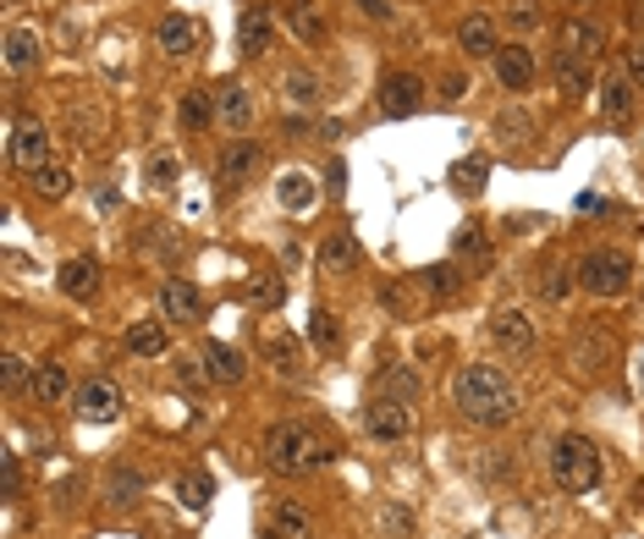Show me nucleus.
<instances>
[{
	"mask_svg": "<svg viewBox=\"0 0 644 539\" xmlns=\"http://www.w3.org/2000/svg\"><path fill=\"white\" fill-rule=\"evenodd\" d=\"M326 188H331V193H348V166H342V160L331 166V182H326Z\"/></svg>",
	"mask_w": 644,
	"mask_h": 539,
	"instance_id": "864d4df0",
	"label": "nucleus"
},
{
	"mask_svg": "<svg viewBox=\"0 0 644 539\" xmlns=\"http://www.w3.org/2000/svg\"><path fill=\"white\" fill-rule=\"evenodd\" d=\"M507 23H512V29H534V23H540V0H512V7H507Z\"/></svg>",
	"mask_w": 644,
	"mask_h": 539,
	"instance_id": "49530a36",
	"label": "nucleus"
},
{
	"mask_svg": "<svg viewBox=\"0 0 644 539\" xmlns=\"http://www.w3.org/2000/svg\"><path fill=\"white\" fill-rule=\"evenodd\" d=\"M281 23H286V34H292L297 45H326V40H331V29H326V18H319L314 0H286V7H281Z\"/></svg>",
	"mask_w": 644,
	"mask_h": 539,
	"instance_id": "f3484780",
	"label": "nucleus"
},
{
	"mask_svg": "<svg viewBox=\"0 0 644 539\" xmlns=\"http://www.w3.org/2000/svg\"><path fill=\"white\" fill-rule=\"evenodd\" d=\"M138 495H144V473L116 462V468L105 473V501H111V506H133Z\"/></svg>",
	"mask_w": 644,
	"mask_h": 539,
	"instance_id": "f704fd0d",
	"label": "nucleus"
},
{
	"mask_svg": "<svg viewBox=\"0 0 644 539\" xmlns=\"http://www.w3.org/2000/svg\"><path fill=\"white\" fill-rule=\"evenodd\" d=\"M259 166H264L259 138H231V144L215 155V182H221V188H242V182L259 177Z\"/></svg>",
	"mask_w": 644,
	"mask_h": 539,
	"instance_id": "423d86ee",
	"label": "nucleus"
},
{
	"mask_svg": "<svg viewBox=\"0 0 644 539\" xmlns=\"http://www.w3.org/2000/svg\"><path fill=\"white\" fill-rule=\"evenodd\" d=\"M622 67H628L633 83H644V45H628V50H622Z\"/></svg>",
	"mask_w": 644,
	"mask_h": 539,
	"instance_id": "8fccbe9b",
	"label": "nucleus"
},
{
	"mask_svg": "<svg viewBox=\"0 0 644 539\" xmlns=\"http://www.w3.org/2000/svg\"><path fill=\"white\" fill-rule=\"evenodd\" d=\"M425 380L408 369V363H381L375 369V396H392V402H419Z\"/></svg>",
	"mask_w": 644,
	"mask_h": 539,
	"instance_id": "b1692460",
	"label": "nucleus"
},
{
	"mask_svg": "<svg viewBox=\"0 0 644 539\" xmlns=\"http://www.w3.org/2000/svg\"><path fill=\"white\" fill-rule=\"evenodd\" d=\"M215 116H221V127L248 133V127H253V94H248L242 83H221V89H215Z\"/></svg>",
	"mask_w": 644,
	"mask_h": 539,
	"instance_id": "4be33fe9",
	"label": "nucleus"
},
{
	"mask_svg": "<svg viewBox=\"0 0 644 539\" xmlns=\"http://www.w3.org/2000/svg\"><path fill=\"white\" fill-rule=\"evenodd\" d=\"M72 413H78L83 424H116V418H122V391H116L111 380H89V385L72 391Z\"/></svg>",
	"mask_w": 644,
	"mask_h": 539,
	"instance_id": "1a4fd4ad",
	"label": "nucleus"
},
{
	"mask_svg": "<svg viewBox=\"0 0 644 539\" xmlns=\"http://www.w3.org/2000/svg\"><path fill=\"white\" fill-rule=\"evenodd\" d=\"M275 40V7H264V0H248L242 18H237V56L259 61Z\"/></svg>",
	"mask_w": 644,
	"mask_h": 539,
	"instance_id": "0eeeda50",
	"label": "nucleus"
},
{
	"mask_svg": "<svg viewBox=\"0 0 644 539\" xmlns=\"http://www.w3.org/2000/svg\"><path fill=\"white\" fill-rule=\"evenodd\" d=\"M308 127H314V122H308V116H286V138H303V133H308Z\"/></svg>",
	"mask_w": 644,
	"mask_h": 539,
	"instance_id": "5fc2aeb1",
	"label": "nucleus"
},
{
	"mask_svg": "<svg viewBox=\"0 0 644 539\" xmlns=\"http://www.w3.org/2000/svg\"><path fill=\"white\" fill-rule=\"evenodd\" d=\"M611 352H617V347H611V336H600V330H578V336H573V363H578L584 374H595Z\"/></svg>",
	"mask_w": 644,
	"mask_h": 539,
	"instance_id": "2f4dec72",
	"label": "nucleus"
},
{
	"mask_svg": "<svg viewBox=\"0 0 644 539\" xmlns=\"http://www.w3.org/2000/svg\"><path fill=\"white\" fill-rule=\"evenodd\" d=\"M452 402H457V413H463L468 424H479V429H501V424H512L518 407H523L512 374L496 369V363H463V369L452 374Z\"/></svg>",
	"mask_w": 644,
	"mask_h": 539,
	"instance_id": "f257e3e1",
	"label": "nucleus"
},
{
	"mask_svg": "<svg viewBox=\"0 0 644 539\" xmlns=\"http://www.w3.org/2000/svg\"><path fill=\"white\" fill-rule=\"evenodd\" d=\"M308 341H314L319 352H326V358H337V352H342V325H337V314H331V308H314V314H308Z\"/></svg>",
	"mask_w": 644,
	"mask_h": 539,
	"instance_id": "e433bc0d",
	"label": "nucleus"
},
{
	"mask_svg": "<svg viewBox=\"0 0 644 539\" xmlns=\"http://www.w3.org/2000/svg\"><path fill=\"white\" fill-rule=\"evenodd\" d=\"M0 479H7V495H23V462H18V451L0 457Z\"/></svg>",
	"mask_w": 644,
	"mask_h": 539,
	"instance_id": "de8ad7c7",
	"label": "nucleus"
},
{
	"mask_svg": "<svg viewBox=\"0 0 644 539\" xmlns=\"http://www.w3.org/2000/svg\"><path fill=\"white\" fill-rule=\"evenodd\" d=\"M573 281H578V276H567V265H540V297H545V303H562Z\"/></svg>",
	"mask_w": 644,
	"mask_h": 539,
	"instance_id": "79ce46f5",
	"label": "nucleus"
},
{
	"mask_svg": "<svg viewBox=\"0 0 644 539\" xmlns=\"http://www.w3.org/2000/svg\"><path fill=\"white\" fill-rule=\"evenodd\" d=\"M490 67H496V83H501L507 94H529V83H534V50H529L523 40H507Z\"/></svg>",
	"mask_w": 644,
	"mask_h": 539,
	"instance_id": "9d476101",
	"label": "nucleus"
},
{
	"mask_svg": "<svg viewBox=\"0 0 644 539\" xmlns=\"http://www.w3.org/2000/svg\"><path fill=\"white\" fill-rule=\"evenodd\" d=\"M177 177H182V160L171 155V149H149V160H144V182L149 188H177Z\"/></svg>",
	"mask_w": 644,
	"mask_h": 539,
	"instance_id": "58836bf2",
	"label": "nucleus"
},
{
	"mask_svg": "<svg viewBox=\"0 0 644 539\" xmlns=\"http://www.w3.org/2000/svg\"><path fill=\"white\" fill-rule=\"evenodd\" d=\"M7 7H23V0H7Z\"/></svg>",
	"mask_w": 644,
	"mask_h": 539,
	"instance_id": "4d7b16f0",
	"label": "nucleus"
},
{
	"mask_svg": "<svg viewBox=\"0 0 644 539\" xmlns=\"http://www.w3.org/2000/svg\"><path fill=\"white\" fill-rule=\"evenodd\" d=\"M425 287H430L436 297H457V287H463V281H457V265H430V270H425Z\"/></svg>",
	"mask_w": 644,
	"mask_h": 539,
	"instance_id": "37998d69",
	"label": "nucleus"
},
{
	"mask_svg": "<svg viewBox=\"0 0 644 539\" xmlns=\"http://www.w3.org/2000/svg\"><path fill=\"white\" fill-rule=\"evenodd\" d=\"M199 358H204L199 369H204L210 385H242V380H248V358H242L237 347H226V341H204Z\"/></svg>",
	"mask_w": 644,
	"mask_h": 539,
	"instance_id": "2eb2a0df",
	"label": "nucleus"
},
{
	"mask_svg": "<svg viewBox=\"0 0 644 539\" xmlns=\"http://www.w3.org/2000/svg\"><path fill=\"white\" fill-rule=\"evenodd\" d=\"M551 484L562 495H589L600 490V446L589 435H556L551 440Z\"/></svg>",
	"mask_w": 644,
	"mask_h": 539,
	"instance_id": "7ed1b4c3",
	"label": "nucleus"
},
{
	"mask_svg": "<svg viewBox=\"0 0 644 539\" xmlns=\"http://www.w3.org/2000/svg\"><path fill=\"white\" fill-rule=\"evenodd\" d=\"M270 534H275V539H308V534H314V517L303 512V501H281Z\"/></svg>",
	"mask_w": 644,
	"mask_h": 539,
	"instance_id": "c9c22d12",
	"label": "nucleus"
},
{
	"mask_svg": "<svg viewBox=\"0 0 644 539\" xmlns=\"http://www.w3.org/2000/svg\"><path fill=\"white\" fill-rule=\"evenodd\" d=\"M562 50H573V56L595 61V56L606 50V34H600L589 18H567V23H562Z\"/></svg>",
	"mask_w": 644,
	"mask_h": 539,
	"instance_id": "c756f323",
	"label": "nucleus"
},
{
	"mask_svg": "<svg viewBox=\"0 0 644 539\" xmlns=\"http://www.w3.org/2000/svg\"><path fill=\"white\" fill-rule=\"evenodd\" d=\"M381 528L392 539H414V512L408 506H381Z\"/></svg>",
	"mask_w": 644,
	"mask_h": 539,
	"instance_id": "a18cd8bd",
	"label": "nucleus"
},
{
	"mask_svg": "<svg viewBox=\"0 0 644 539\" xmlns=\"http://www.w3.org/2000/svg\"><path fill=\"white\" fill-rule=\"evenodd\" d=\"M160 314H171L177 325H199L204 319V292L182 276H166L160 281Z\"/></svg>",
	"mask_w": 644,
	"mask_h": 539,
	"instance_id": "4468645a",
	"label": "nucleus"
},
{
	"mask_svg": "<svg viewBox=\"0 0 644 539\" xmlns=\"http://www.w3.org/2000/svg\"><path fill=\"white\" fill-rule=\"evenodd\" d=\"M457 50L463 56H490L496 61V50H501V34H496V18H485V12H468V18H457Z\"/></svg>",
	"mask_w": 644,
	"mask_h": 539,
	"instance_id": "dca6fc26",
	"label": "nucleus"
},
{
	"mask_svg": "<svg viewBox=\"0 0 644 539\" xmlns=\"http://www.w3.org/2000/svg\"><path fill=\"white\" fill-rule=\"evenodd\" d=\"M56 287H61V297H72V303H94V297H100V259H94V254H72V259L56 270Z\"/></svg>",
	"mask_w": 644,
	"mask_h": 539,
	"instance_id": "ddd939ff",
	"label": "nucleus"
},
{
	"mask_svg": "<svg viewBox=\"0 0 644 539\" xmlns=\"http://www.w3.org/2000/svg\"><path fill=\"white\" fill-rule=\"evenodd\" d=\"M275 204H281L286 215H308V210L319 204V182H314L308 171H281V177H275Z\"/></svg>",
	"mask_w": 644,
	"mask_h": 539,
	"instance_id": "6ab92c4d",
	"label": "nucleus"
},
{
	"mask_svg": "<svg viewBox=\"0 0 644 539\" xmlns=\"http://www.w3.org/2000/svg\"><path fill=\"white\" fill-rule=\"evenodd\" d=\"M155 45H160L166 56H177V61H182V56H193V50H199V23H193L188 12H166V18L155 23Z\"/></svg>",
	"mask_w": 644,
	"mask_h": 539,
	"instance_id": "a211bd4d",
	"label": "nucleus"
},
{
	"mask_svg": "<svg viewBox=\"0 0 644 539\" xmlns=\"http://www.w3.org/2000/svg\"><path fill=\"white\" fill-rule=\"evenodd\" d=\"M177 374H182V385H199L204 380V369H193V363H177Z\"/></svg>",
	"mask_w": 644,
	"mask_h": 539,
	"instance_id": "6e6d98bb",
	"label": "nucleus"
},
{
	"mask_svg": "<svg viewBox=\"0 0 644 539\" xmlns=\"http://www.w3.org/2000/svg\"><path fill=\"white\" fill-rule=\"evenodd\" d=\"M496 133H501V144H507V149H523V144L534 138V116H523V111H501V116H496Z\"/></svg>",
	"mask_w": 644,
	"mask_h": 539,
	"instance_id": "ea45409f",
	"label": "nucleus"
},
{
	"mask_svg": "<svg viewBox=\"0 0 644 539\" xmlns=\"http://www.w3.org/2000/svg\"><path fill=\"white\" fill-rule=\"evenodd\" d=\"M359 237L353 232H331L326 243H319V276H353L359 270Z\"/></svg>",
	"mask_w": 644,
	"mask_h": 539,
	"instance_id": "aec40b11",
	"label": "nucleus"
},
{
	"mask_svg": "<svg viewBox=\"0 0 644 539\" xmlns=\"http://www.w3.org/2000/svg\"><path fill=\"white\" fill-rule=\"evenodd\" d=\"M259 358H264L275 374H286V380H292V374L303 369V341H297V336H286V330H275V336H264V341H259Z\"/></svg>",
	"mask_w": 644,
	"mask_h": 539,
	"instance_id": "bb28decb",
	"label": "nucleus"
},
{
	"mask_svg": "<svg viewBox=\"0 0 644 539\" xmlns=\"http://www.w3.org/2000/svg\"><path fill=\"white\" fill-rule=\"evenodd\" d=\"M29 188H34V199H67V193H72V171L50 160V166L29 171Z\"/></svg>",
	"mask_w": 644,
	"mask_h": 539,
	"instance_id": "4c0bfd02",
	"label": "nucleus"
},
{
	"mask_svg": "<svg viewBox=\"0 0 644 539\" xmlns=\"http://www.w3.org/2000/svg\"><path fill=\"white\" fill-rule=\"evenodd\" d=\"M12 166H23V171L50 166V127L45 122L18 116V127H12Z\"/></svg>",
	"mask_w": 644,
	"mask_h": 539,
	"instance_id": "f8f14e48",
	"label": "nucleus"
},
{
	"mask_svg": "<svg viewBox=\"0 0 644 539\" xmlns=\"http://www.w3.org/2000/svg\"><path fill=\"white\" fill-rule=\"evenodd\" d=\"M447 182H452L457 193H479V188L490 182V160H485V155H463V160H452Z\"/></svg>",
	"mask_w": 644,
	"mask_h": 539,
	"instance_id": "72a5a7b5",
	"label": "nucleus"
},
{
	"mask_svg": "<svg viewBox=\"0 0 644 539\" xmlns=\"http://www.w3.org/2000/svg\"><path fill=\"white\" fill-rule=\"evenodd\" d=\"M364 435L375 446H403L414 435V402H392V396H370L364 402Z\"/></svg>",
	"mask_w": 644,
	"mask_h": 539,
	"instance_id": "39448f33",
	"label": "nucleus"
},
{
	"mask_svg": "<svg viewBox=\"0 0 644 539\" xmlns=\"http://www.w3.org/2000/svg\"><path fill=\"white\" fill-rule=\"evenodd\" d=\"M221 116H215V89H188L182 105H177V127L182 133H210Z\"/></svg>",
	"mask_w": 644,
	"mask_h": 539,
	"instance_id": "5701e85b",
	"label": "nucleus"
},
{
	"mask_svg": "<svg viewBox=\"0 0 644 539\" xmlns=\"http://www.w3.org/2000/svg\"><path fill=\"white\" fill-rule=\"evenodd\" d=\"M556 89L567 94V100H578V94H589L595 89V67L584 61V56H573V50H556Z\"/></svg>",
	"mask_w": 644,
	"mask_h": 539,
	"instance_id": "393cba45",
	"label": "nucleus"
},
{
	"mask_svg": "<svg viewBox=\"0 0 644 539\" xmlns=\"http://www.w3.org/2000/svg\"><path fill=\"white\" fill-rule=\"evenodd\" d=\"M281 297H286V287H281L275 270H259V276L248 281V303H253V308H281Z\"/></svg>",
	"mask_w": 644,
	"mask_h": 539,
	"instance_id": "a19ab883",
	"label": "nucleus"
},
{
	"mask_svg": "<svg viewBox=\"0 0 644 539\" xmlns=\"http://www.w3.org/2000/svg\"><path fill=\"white\" fill-rule=\"evenodd\" d=\"M177 490H182V506H193V512L210 506V479H204V473H182Z\"/></svg>",
	"mask_w": 644,
	"mask_h": 539,
	"instance_id": "c03bdc74",
	"label": "nucleus"
},
{
	"mask_svg": "<svg viewBox=\"0 0 644 539\" xmlns=\"http://www.w3.org/2000/svg\"><path fill=\"white\" fill-rule=\"evenodd\" d=\"M29 396H34L39 407H56V402H67V396H72V374H67L61 363H39V369H34V380H29Z\"/></svg>",
	"mask_w": 644,
	"mask_h": 539,
	"instance_id": "cd10ccee",
	"label": "nucleus"
},
{
	"mask_svg": "<svg viewBox=\"0 0 644 539\" xmlns=\"http://www.w3.org/2000/svg\"><path fill=\"white\" fill-rule=\"evenodd\" d=\"M264 462H270L275 473H286V479H303V473H314L319 462H331V446L319 440L303 418H281V424L264 429Z\"/></svg>",
	"mask_w": 644,
	"mask_h": 539,
	"instance_id": "f03ea898",
	"label": "nucleus"
},
{
	"mask_svg": "<svg viewBox=\"0 0 644 539\" xmlns=\"http://www.w3.org/2000/svg\"><path fill=\"white\" fill-rule=\"evenodd\" d=\"M0 374H7V391H18L23 380H34V374H29V363H23V352H7V363H0Z\"/></svg>",
	"mask_w": 644,
	"mask_h": 539,
	"instance_id": "09e8293b",
	"label": "nucleus"
},
{
	"mask_svg": "<svg viewBox=\"0 0 644 539\" xmlns=\"http://www.w3.org/2000/svg\"><path fill=\"white\" fill-rule=\"evenodd\" d=\"M490 341H496L507 358H523V352H534V319H529L523 308H496V314H490Z\"/></svg>",
	"mask_w": 644,
	"mask_h": 539,
	"instance_id": "9b49d317",
	"label": "nucleus"
},
{
	"mask_svg": "<svg viewBox=\"0 0 644 539\" xmlns=\"http://www.w3.org/2000/svg\"><path fill=\"white\" fill-rule=\"evenodd\" d=\"M39 50H45L39 23H12V29H7V72H29V67H39Z\"/></svg>",
	"mask_w": 644,
	"mask_h": 539,
	"instance_id": "412c9836",
	"label": "nucleus"
},
{
	"mask_svg": "<svg viewBox=\"0 0 644 539\" xmlns=\"http://www.w3.org/2000/svg\"><path fill=\"white\" fill-rule=\"evenodd\" d=\"M600 111H606V122H628L633 116V78H606L600 83Z\"/></svg>",
	"mask_w": 644,
	"mask_h": 539,
	"instance_id": "473e14b6",
	"label": "nucleus"
},
{
	"mask_svg": "<svg viewBox=\"0 0 644 539\" xmlns=\"http://www.w3.org/2000/svg\"><path fill=\"white\" fill-rule=\"evenodd\" d=\"M359 12H364L370 23H392V0H359Z\"/></svg>",
	"mask_w": 644,
	"mask_h": 539,
	"instance_id": "3c124183",
	"label": "nucleus"
},
{
	"mask_svg": "<svg viewBox=\"0 0 644 539\" xmlns=\"http://www.w3.org/2000/svg\"><path fill=\"white\" fill-rule=\"evenodd\" d=\"M578 287L589 292V297H622L628 287H633V259L622 254V248H595V254H584L578 259Z\"/></svg>",
	"mask_w": 644,
	"mask_h": 539,
	"instance_id": "20e7f679",
	"label": "nucleus"
},
{
	"mask_svg": "<svg viewBox=\"0 0 644 539\" xmlns=\"http://www.w3.org/2000/svg\"><path fill=\"white\" fill-rule=\"evenodd\" d=\"M319 94H326V89H319V78H314L308 67H292V72L281 78V100H286L292 111H297V105H303V111H314V105H319Z\"/></svg>",
	"mask_w": 644,
	"mask_h": 539,
	"instance_id": "7c9ffc66",
	"label": "nucleus"
},
{
	"mask_svg": "<svg viewBox=\"0 0 644 539\" xmlns=\"http://www.w3.org/2000/svg\"><path fill=\"white\" fill-rule=\"evenodd\" d=\"M419 105H425V78H419V72H386V78H381V116L403 122V116H414Z\"/></svg>",
	"mask_w": 644,
	"mask_h": 539,
	"instance_id": "6e6552de",
	"label": "nucleus"
},
{
	"mask_svg": "<svg viewBox=\"0 0 644 539\" xmlns=\"http://www.w3.org/2000/svg\"><path fill=\"white\" fill-rule=\"evenodd\" d=\"M122 347H127V358H166L171 336H166V325H160V319H138V325H127Z\"/></svg>",
	"mask_w": 644,
	"mask_h": 539,
	"instance_id": "a878e982",
	"label": "nucleus"
},
{
	"mask_svg": "<svg viewBox=\"0 0 644 539\" xmlns=\"http://www.w3.org/2000/svg\"><path fill=\"white\" fill-rule=\"evenodd\" d=\"M452 265H490V237L479 221H463L452 232Z\"/></svg>",
	"mask_w": 644,
	"mask_h": 539,
	"instance_id": "c85d7f7f",
	"label": "nucleus"
},
{
	"mask_svg": "<svg viewBox=\"0 0 644 539\" xmlns=\"http://www.w3.org/2000/svg\"><path fill=\"white\" fill-rule=\"evenodd\" d=\"M463 89H468V83H463L457 72H447V78H441V100H463Z\"/></svg>",
	"mask_w": 644,
	"mask_h": 539,
	"instance_id": "603ef678",
	"label": "nucleus"
}]
</instances>
